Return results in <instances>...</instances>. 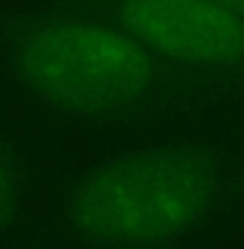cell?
<instances>
[{
	"instance_id": "3957f363",
	"label": "cell",
	"mask_w": 244,
	"mask_h": 249,
	"mask_svg": "<svg viewBox=\"0 0 244 249\" xmlns=\"http://www.w3.org/2000/svg\"><path fill=\"white\" fill-rule=\"evenodd\" d=\"M117 16L154 54L190 65L244 59V18L218 0H119Z\"/></svg>"
},
{
	"instance_id": "277c9868",
	"label": "cell",
	"mask_w": 244,
	"mask_h": 249,
	"mask_svg": "<svg viewBox=\"0 0 244 249\" xmlns=\"http://www.w3.org/2000/svg\"><path fill=\"white\" fill-rule=\"evenodd\" d=\"M16 204H17L16 180H13V174H11V169H9V165L4 162L2 156H0V226L11 219L13 210H16Z\"/></svg>"
},
{
	"instance_id": "5b68a950",
	"label": "cell",
	"mask_w": 244,
	"mask_h": 249,
	"mask_svg": "<svg viewBox=\"0 0 244 249\" xmlns=\"http://www.w3.org/2000/svg\"><path fill=\"white\" fill-rule=\"evenodd\" d=\"M218 2L227 4L229 9H233V11H238L240 16L244 18V0H218Z\"/></svg>"
},
{
	"instance_id": "6da1fadb",
	"label": "cell",
	"mask_w": 244,
	"mask_h": 249,
	"mask_svg": "<svg viewBox=\"0 0 244 249\" xmlns=\"http://www.w3.org/2000/svg\"><path fill=\"white\" fill-rule=\"evenodd\" d=\"M216 191V167L199 152H128L76 182L65 219L80 236L99 245H158L193 228Z\"/></svg>"
},
{
	"instance_id": "7a4b0ae2",
	"label": "cell",
	"mask_w": 244,
	"mask_h": 249,
	"mask_svg": "<svg viewBox=\"0 0 244 249\" xmlns=\"http://www.w3.org/2000/svg\"><path fill=\"white\" fill-rule=\"evenodd\" d=\"M17 71L35 93L74 111H108L156 80L154 52L123 26L52 20L17 48Z\"/></svg>"
}]
</instances>
